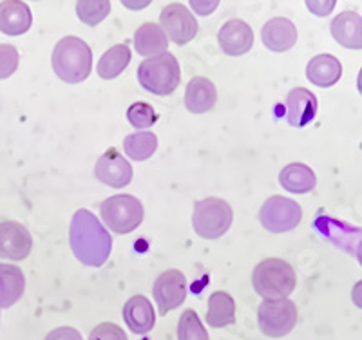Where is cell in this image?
I'll list each match as a JSON object with an SVG mask.
<instances>
[{"instance_id":"obj_1","label":"cell","mask_w":362,"mask_h":340,"mask_svg":"<svg viewBox=\"0 0 362 340\" xmlns=\"http://www.w3.org/2000/svg\"><path fill=\"white\" fill-rule=\"evenodd\" d=\"M69 245L74 257L86 266L98 268L107 262L112 239L95 213L80 209L74 212L69 226Z\"/></svg>"},{"instance_id":"obj_2","label":"cell","mask_w":362,"mask_h":340,"mask_svg":"<svg viewBox=\"0 0 362 340\" xmlns=\"http://www.w3.org/2000/svg\"><path fill=\"white\" fill-rule=\"evenodd\" d=\"M53 71L66 83H80L93 71V51L78 37H64L53 49Z\"/></svg>"},{"instance_id":"obj_3","label":"cell","mask_w":362,"mask_h":340,"mask_svg":"<svg viewBox=\"0 0 362 340\" xmlns=\"http://www.w3.org/2000/svg\"><path fill=\"white\" fill-rule=\"evenodd\" d=\"M252 284L264 300L288 299L297 286V274L283 259H264L252 271Z\"/></svg>"},{"instance_id":"obj_4","label":"cell","mask_w":362,"mask_h":340,"mask_svg":"<svg viewBox=\"0 0 362 340\" xmlns=\"http://www.w3.org/2000/svg\"><path fill=\"white\" fill-rule=\"evenodd\" d=\"M138 82L147 93L156 96L173 95L181 82L180 61L173 53L158 54L153 58H145L138 66Z\"/></svg>"},{"instance_id":"obj_5","label":"cell","mask_w":362,"mask_h":340,"mask_svg":"<svg viewBox=\"0 0 362 340\" xmlns=\"http://www.w3.org/2000/svg\"><path fill=\"white\" fill-rule=\"evenodd\" d=\"M234 210L221 197H205L194 205L192 226L203 239H219L230 230Z\"/></svg>"},{"instance_id":"obj_6","label":"cell","mask_w":362,"mask_h":340,"mask_svg":"<svg viewBox=\"0 0 362 340\" xmlns=\"http://www.w3.org/2000/svg\"><path fill=\"white\" fill-rule=\"evenodd\" d=\"M100 216L109 230L118 235H124L131 234L141 225L145 210L141 201L136 199L134 196L118 194L103 201L100 205Z\"/></svg>"},{"instance_id":"obj_7","label":"cell","mask_w":362,"mask_h":340,"mask_svg":"<svg viewBox=\"0 0 362 340\" xmlns=\"http://www.w3.org/2000/svg\"><path fill=\"white\" fill-rule=\"evenodd\" d=\"M297 306L290 299L263 300L257 307L259 329L270 339H281L293 332L297 326Z\"/></svg>"},{"instance_id":"obj_8","label":"cell","mask_w":362,"mask_h":340,"mask_svg":"<svg viewBox=\"0 0 362 340\" xmlns=\"http://www.w3.org/2000/svg\"><path fill=\"white\" fill-rule=\"evenodd\" d=\"M259 221L270 234H284L303 221V206L284 196H272L259 210Z\"/></svg>"},{"instance_id":"obj_9","label":"cell","mask_w":362,"mask_h":340,"mask_svg":"<svg viewBox=\"0 0 362 340\" xmlns=\"http://www.w3.org/2000/svg\"><path fill=\"white\" fill-rule=\"evenodd\" d=\"M160 28L167 35L169 40L177 45H185L198 35V20L194 17V13L185 4L173 2L165 6L160 15Z\"/></svg>"},{"instance_id":"obj_10","label":"cell","mask_w":362,"mask_h":340,"mask_svg":"<svg viewBox=\"0 0 362 340\" xmlns=\"http://www.w3.org/2000/svg\"><path fill=\"white\" fill-rule=\"evenodd\" d=\"M153 295L160 315L180 307L187 299V279L180 270H167L154 281Z\"/></svg>"},{"instance_id":"obj_11","label":"cell","mask_w":362,"mask_h":340,"mask_svg":"<svg viewBox=\"0 0 362 340\" xmlns=\"http://www.w3.org/2000/svg\"><path fill=\"white\" fill-rule=\"evenodd\" d=\"M95 177L111 189H124L132 180V167L118 148L111 147L96 161Z\"/></svg>"},{"instance_id":"obj_12","label":"cell","mask_w":362,"mask_h":340,"mask_svg":"<svg viewBox=\"0 0 362 340\" xmlns=\"http://www.w3.org/2000/svg\"><path fill=\"white\" fill-rule=\"evenodd\" d=\"M33 248L29 230L17 221L0 223V259L24 261Z\"/></svg>"},{"instance_id":"obj_13","label":"cell","mask_w":362,"mask_h":340,"mask_svg":"<svg viewBox=\"0 0 362 340\" xmlns=\"http://www.w3.org/2000/svg\"><path fill=\"white\" fill-rule=\"evenodd\" d=\"M218 42L226 57H243L254 45V31L241 18H232L219 29Z\"/></svg>"},{"instance_id":"obj_14","label":"cell","mask_w":362,"mask_h":340,"mask_svg":"<svg viewBox=\"0 0 362 340\" xmlns=\"http://www.w3.org/2000/svg\"><path fill=\"white\" fill-rule=\"evenodd\" d=\"M317 109H319L317 96L305 87H296L286 95L284 111H286V119L292 127H306L308 123L315 119Z\"/></svg>"},{"instance_id":"obj_15","label":"cell","mask_w":362,"mask_h":340,"mask_svg":"<svg viewBox=\"0 0 362 340\" xmlns=\"http://www.w3.org/2000/svg\"><path fill=\"white\" fill-rule=\"evenodd\" d=\"M33 24L31 9L22 0H4L0 2V33L8 37H21L28 33Z\"/></svg>"},{"instance_id":"obj_16","label":"cell","mask_w":362,"mask_h":340,"mask_svg":"<svg viewBox=\"0 0 362 340\" xmlns=\"http://www.w3.org/2000/svg\"><path fill=\"white\" fill-rule=\"evenodd\" d=\"M261 40H263L264 47L274 53L292 49L297 42L296 24L284 17L270 18L261 31Z\"/></svg>"},{"instance_id":"obj_17","label":"cell","mask_w":362,"mask_h":340,"mask_svg":"<svg viewBox=\"0 0 362 340\" xmlns=\"http://www.w3.org/2000/svg\"><path fill=\"white\" fill-rule=\"evenodd\" d=\"M124 320L127 328L136 335H145L153 332L156 324L153 303L144 295H134L124 304Z\"/></svg>"},{"instance_id":"obj_18","label":"cell","mask_w":362,"mask_h":340,"mask_svg":"<svg viewBox=\"0 0 362 340\" xmlns=\"http://www.w3.org/2000/svg\"><path fill=\"white\" fill-rule=\"evenodd\" d=\"M185 107L192 115H205L212 111L218 102V89L214 82H210L205 76H196L189 82L185 89Z\"/></svg>"},{"instance_id":"obj_19","label":"cell","mask_w":362,"mask_h":340,"mask_svg":"<svg viewBox=\"0 0 362 340\" xmlns=\"http://www.w3.org/2000/svg\"><path fill=\"white\" fill-rule=\"evenodd\" d=\"M332 37L346 49H362V17L355 11H344L329 24Z\"/></svg>"},{"instance_id":"obj_20","label":"cell","mask_w":362,"mask_h":340,"mask_svg":"<svg viewBox=\"0 0 362 340\" xmlns=\"http://www.w3.org/2000/svg\"><path fill=\"white\" fill-rule=\"evenodd\" d=\"M134 49L140 57L153 58L169 51V38L154 22H144L134 33Z\"/></svg>"},{"instance_id":"obj_21","label":"cell","mask_w":362,"mask_h":340,"mask_svg":"<svg viewBox=\"0 0 362 340\" xmlns=\"http://www.w3.org/2000/svg\"><path fill=\"white\" fill-rule=\"evenodd\" d=\"M342 66L334 54H317L306 66V78L317 87H334L341 80Z\"/></svg>"},{"instance_id":"obj_22","label":"cell","mask_w":362,"mask_h":340,"mask_svg":"<svg viewBox=\"0 0 362 340\" xmlns=\"http://www.w3.org/2000/svg\"><path fill=\"white\" fill-rule=\"evenodd\" d=\"M24 271L15 264L0 262V307H11L24 295Z\"/></svg>"},{"instance_id":"obj_23","label":"cell","mask_w":362,"mask_h":340,"mask_svg":"<svg viewBox=\"0 0 362 340\" xmlns=\"http://www.w3.org/2000/svg\"><path fill=\"white\" fill-rule=\"evenodd\" d=\"M279 183L286 192L308 194L317 187V176L305 163H290L279 172Z\"/></svg>"},{"instance_id":"obj_24","label":"cell","mask_w":362,"mask_h":340,"mask_svg":"<svg viewBox=\"0 0 362 340\" xmlns=\"http://www.w3.org/2000/svg\"><path fill=\"white\" fill-rule=\"evenodd\" d=\"M235 322V300L226 291H214L209 297L206 324L210 328H226Z\"/></svg>"},{"instance_id":"obj_25","label":"cell","mask_w":362,"mask_h":340,"mask_svg":"<svg viewBox=\"0 0 362 340\" xmlns=\"http://www.w3.org/2000/svg\"><path fill=\"white\" fill-rule=\"evenodd\" d=\"M129 61H131V49H129V45L118 44L102 54L98 66H96V73H98L100 78L112 80L127 69Z\"/></svg>"},{"instance_id":"obj_26","label":"cell","mask_w":362,"mask_h":340,"mask_svg":"<svg viewBox=\"0 0 362 340\" xmlns=\"http://www.w3.org/2000/svg\"><path fill=\"white\" fill-rule=\"evenodd\" d=\"M158 148V136L151 131H136L124 138V152L134 161H147Z\"/></svg>"},{"instance_id":"obj_27","label":"cell","mask_w":362,"mask_h":340,"mask_svg":"<svg viewBox=\"0 0 362 340\" xmlns=\"http://www.w3.org/2000/svg\"><path fill=\"white\" fill-rule=\"evenodd\" d=\"M111 13V2L109 0H82L76 2V15L83 24L95 28L100 22L105 20Z\"/></svg>"},{"instance_id":"obj_28","label":"cell","mask_w":362,"mask_h":340,"mask_svg":"<svg viewBox=\"0 0 362 340\" xmlns=\"http://www.w3.org/2000/svg\"><path fill=\"white\" fill-rule=\"evenodd\" d=\"M177 340H210L202 319L194 310H185L177 320Z\"/></svg>"},{"instance_id":"obj_29","label":"cell","mask_w":362,"mask_h":340,"mask_svg":"<svg viewBox=\"0 0 362 340\" xmlns=\"http://www.w3.org/2000/svg\"><path fill=\"white\" fill-rule=\"evenodd\" d=\"M127 119L134 129H148L156 123L158 115L153 105L145 102H136L127 109Z\"/></svg>"},{"instance_id":"obj_30","label":"cell","mask_w":362,"mask_h":340,"mask_svg":"<svg viewBox=\"0 0 362 340\" xmlns=\"http://www.w3.org/2000/svg\"><path fill=\"white\" fill-rule=\"evenodd\" d=\"M18 61H21V54L15 45L0 44V80L13 76L18 69Z\"/></svg>"},{"instance_id":"obj_31","label":"cell","mask_w":362,"mask_h":340,"mask_svg":"<svg viewBox=\"0 0 362 340\" xmlns=\"http://www.w3.org/2000/svg\"><path fill=\"white\" fill-rule=\"evenodd\" d=\"M89 340H129L127 335L118 324L102 322L95 326V329L89 333Z\"/></svg>"},{"instance_id":"obj_32","label":"cell","mask_w":362,"mask_h":340,"mask_svg":"<svg viewBox=\"0 0 362 340\" xmlns=\"http://www.w3.org/2000/svg\"><path fill=\"white\" fill-rule=\"evenodd\" d=\"M44 340H83L82 333L78 329L71 328V326H60V328L53 329L51 333H47Z\"/></svg>"},{"instance_id":"obj_33","label":"cell","mask_w":362,"mask_h":340,"mask_svg":"<svg viewBox=\"0 0 362 340\" xmlns=\"http://www.w3.org/2000/svg\"><path fill=\"white\" fill-rule=\"evenodd\" d=\"M306 6H308L310 11H312L313 15H317V17H326V15H329L332 9L335 8V2L334 0H332V2H306Z\"/></svg>"},{"instance_id":"obj_34","label":"cell","mask_w":362,"mask_h":340,"mask_svg":"<svg viewBox=\"0 0 362 340\" xmlns=\"http://www.w3.org/2000/svg\"><path fill=\"white\" fill-rule=\"evenodd\" d=\"M218 6H219V2H199V0H192V2H190V8L196 9L199 15H203V17L210 15V13L214 11Z\"/></svg>"},{"instance_id":"obj_35","label":"cell","mask_w":362,"mask_h":340,"mask_svg":"<svg viewBox=\"0 0 362 340\" xmlns=\"http://www.w3.org/2000/svg\"><path fill=\"white\" fill-rule=\"evenodd\" d=\"M351 300H354L355 306L362 310V281H358L354 290H351Z\"/></svg>"},{"instance_id":"obj_36","label":"cell","mask_w":362,"mask_h":340,"mask_svg":"<svg viewBox=\"0 0 362 340\" xmlns=\"http://www.w3.org/2000/svg\"><path fill=\"white\" fill-rule=\"evenodd\" d=\"M357 259H358V262H361V266H362V239L358 241V245H357Z\"/></svg>"},{"instance_id":"obj_37","label":"cell","mask_w":362,"mask_h":340,"mask_svg":"<svg viewBox=\"0 0 362 340\" xmlns=\"http://www.w3.org/2000/svg\"><path fill=\"white\" fill-rule=\"evenodd\" d=\"M357 90L362 95V69L361 73H358V78H357Z\"/></svg>"}]
</instances>
